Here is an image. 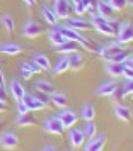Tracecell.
<instances>
[{
  "mask_svg": "<svg viewBox=\"0 0 133 151\" xmlns=\"http://www.w3.org/2000/svg\"><path fill=\"white\" fill-rule=\"evenodd\" d=\"M92 29H96L99 34H104V36H109V37H113V36H116V32L113 31V27L109 26V19H104V17H101V15H92Z\"/></svg>",
  "mask_w": 133,
  "mask_h": 151,
  "instance_id": "1",
  "label": "cell"
},
{
  "mask_svg": "<svg viewBox=\"0 0 133 151\" xmlns=\"http://www.w3.org/2000/svg\"><path fill=\"white\" fill-rule=\"evenodd\" d=\"M123 51H125V49H123V44H121V42H109L108 46L99 49V56L104 58L108 63H111L113 58L118 56L119 53H123Z\"/></svg>",
  "mask_w": 133,
  "mask_h": 151,
  "instance_id": "2",
  "label": "cell"
},
{
  "mask_svg": "<svg viewBox=\"0 0 133 151\" xmlns=\"http://www.w3.org/2000/svg\"><path fill=\"white\" fill-rule=\"evenodd\" d=\"M116 37H118V42H121V44L132 42L133 41V26H132V22H128V21L121 22L118 32H116Z\"/></svg>",
  "mask_w": 133,
  "mask_h": 151,
  "instance_id": "3",
  "label": "cell"
},
{
  "mask_svg": "<svg viewBox=\"0 0 133 151\" xmlns=\"http://www.w3.org/2000/svg\"><path fill=\"white\" fill-rule=\"evenodd\" d=\"M22 34H24V37H28V39H36V37H39L43 34V26L36 21H29L22 27Z\"/></svg>",
  "mask_w": 133,
  "mask_h": 151,
  "instance_id": "4",
  "label": "cell"
},
{
  "mask_svg": "<svg viewBox=\"0 0 133 151\" xmlns=\"http://www.w3.org/2000/svg\"><path fill=\"white\" fill-rule=\"evenodd\" d=\"M58 119L62 121V124H63V127L65 129H70V127H73L75 124H77V121H78V117H77V114L73 112V110H70V109H65L58 114Z\"/></svg>",
  "mask_w": 133,
  "mask_h": 151,
  "instance_id": "5",
  "label": "cell"
},
{
  "mask_svg": "<svg viewBox=\"0 0 133 151\" xmlns=\"http://www.w3.org/2000/svg\"><path fill=\"white\" fill-rule=\"evenodd\" d=\"M44 131L49 132V134H62L63 131H65V127H63L62 121L58 119V116H51L44 122Z\"/></svg>",
  "mask_w": 133,
  "mask_h": 151,
  "instance_id": "6",
  "label": "cell"
},
{
  "mask_svg": "<svg viewBox=\"0 0 133 151\" xmlns=\"http://www.w3.org/2000/svg\"><path fill=\"white\" fill-rule=\"evenodd\" d=\"M70 2L68 0H55V5H53V12L56 14L58 19H67L70 17Z\"/></svg>",
  "mask_w": 133,
  "mask_h": 151,
  "instance_id": "7",
  "label": "cell"
},
{
  "mask_svg": "<svg viewBox=\"0 0 133 151\" xmlns=\"http://www.w3.org/2000/svg\"><path fill=\"white\" fill-rule=\"evenodd\" d=\"M65 27H70L73 31H78V32H82V31H91L92 29V24L87 21H82V19H70V17H67L65 19Z\"/></svg>",
  "mask_w": 133,
  "mask_h": 151,
  "instance_id": "8",
  "label": "cell"
},
{
  "mask_svg": "<svg viewBox=\"0 0 133 151\" xmlns=\"http://www.w3.org/2000/svg\"><path fill=\"white\" fill-rule=\"evenodd\" d=\"M106 141H108V137L104 134H99V136H94L91 137V141L89 143H85V151H101L102 148L106 146Z\"/></svg>",
  "mask_w": 133,
  "mask_h": 151,
  "instance_id": "9",
  "label": "cell"
},
{
  "mask_svg": "<svg viewBox=\"0 0 133 151\" xmlns=\"http://www.w3.org/2000/svg\"><path fill=\"white\" fill-rule=\"evenodd\" d=\"M22 102L26 104V107H28L29 110H43V109H46V105L38 99L36 95H31V93H26V95L22 97Z\"/></svg>",
  "mask_w": 133,
  "mask_h": 151,
  "instance_id": "10",
  "label": "cell"
},
{
  "mask_svg": "<svg viewBox=\"0 0 133 151\" xmlns=\"http://www.w3.org/2000/svg\"><path fill=\"white\" fill-rule=\"evenodd\" d=\"M0 144L5 150H14L19 144V137L14 132H4V134H0Z\"/></svg>",
  "mask_w": 133,
  "mask_h": 151,
  "instance_id": "11",
  "label": "cell"
},
{
  "mask_svg": "<svg viewBox=\"0 0 133 151\" xmlns=\"http://www.w3.org/2000/svg\"><path fill=\"white\" fill-rule=\"evenodd\" d=\"M68 137H70V146L72 148H82L84 143H85V136H84V132H82V129H72L70 127Z\"/></svg>",
  "mask_w": 133,
  "mask_h": 151,
  "instance_id": "12",
  "label": "cell"
},
{
  "mask_svg": "<svg viewBox=\"0 0 133 151\" xmlns=\"http://www.w3.org/2000/svg\"><path fill=\"white\" fill-rule=\"evenodd\" d=\"M67 56H68V66H70V70H73V71L82 70V66H84V56H82V53L73 51V53H70Z\"/></svg>",
  "mask_w": 133,
  "mask_h": 151,
  "instance_id": "13",
  "label": "cell"
},
{
  "mask_svg": "<svg viewBox=\"0 0 133 151\" xmlns=\"http://www.w3.org/2000/svg\"><path fill=\"white\" fill-rule=\"evenodd\" d=\"M56 53H60V55H70L73 51H78L80 49V44L77 41H70V39H67V41L60 44V46H55Z\"/></svg>",
  "mask_w": 133,
  "mask_h": 151,
  "instance_id": "14",
  "label": "cell"
},
{
  "mask_svg": "<svg viewBox=\"0 0 133 151\" xmlns=\"http://www.w3.org/2000/svg\"><path fill=\"white\" fill-rule=\"evenodd\" d=\"M96 12H97V15L104 17V19H111L113 14H114L113 7L106 2V0H99V2H96Z\"/></svg>",
  "mask_w": 133,
  "mask_h": 151,
  "instance_id": "15",
  "label": "cell"
},
{
  "mask_svg": "<svg viewBox=\"0 0 133 151\" xmlns=\"http://www.w3.org/2000/svg\"><path fill=\"white\" fill-rule=\"evenodd\" d=\"M22 46L21 44H17V42H4V44H0V53L2 55H21L22 53Z\"/></svg>",
  "mask_w": 133,
  "mask_h": 151,
  "instance_id": "16",
  "label": "cell"
},
{
  "mask_svg": "<svg viewBox=\"0 0 133 151\" xmlns=\"http://www.w3.org/2000/svg\"><path fill=\"white\" fill-rule=\"evenodd\" d=\"M15 124L21 127H28V126H34L36 124V117L33 116V110H28L26 114H17Z\"/></svg>",
  "mask_w": 133,
  "mask_h": 151,
  "instance_id": "17",
  "label": "cell"
},
{
  "mask_svg": "<svg viewBox=\"0 0 133 151\" xmlns=\"http://www.w3.org/2000/svg\"><path fill=\"white\" fill-rule=\"evenodd\" d=\"M114 116L118 117L119 121L128 122V121H132V110H130V107H126L123 104H116L114 105Z\"/></svg>",
  "mask_w": 133,
  "mask_h": 151,
  "instance_id": "18",
  "label": "cell"
},
{
  "mask_svg": "<svg viewBox=\"0 0 133 151\" xmlns=\"http://www.w3.org/2000/svg\"><path fill=\"white\" fill-rule=\"evenodd\" d=\"M48 39H49V42H51L53 46H60V44H63V42L67 41V37L62 34L60 27H53L51 29V31L48 32Z\"/></svg>",
  "mask_w": 133,
  "mask_h": 151,
  "instance_id": "19",
  "label": "cell"
},
{
  "mask_svg": "<svg viewBox=\"0 0 133 151\" xmlns=\"http://www.w3.org/2000/svg\"><path fill=\"white\" fill-rule=\"evenodd\" d=\"M10 93H12L15 102H19V100H22V97L26 95V90H24V87H22L21 82L12 80V82H10Z\"/></svg>",
  "mask_w": 133,
  "mask_h": 151,
  "instance_id": "20",
  "label": "cell"
},
{
  "mask_svg": "<svg viewBox=\"0 0 133 151\" xmlns=\"http://www.w3.org/2000/svg\"><path fill=\"white\" fill-rule=\"evenodd\" d=\"M34 90L36 92H43V93H48L51 95L55 92V85L48 80H36L34 82Z\"/></svg>",
  "mask_w": 133,
  "mask_h": 151,
  "instance_id": "21",
  "label": "cell"
},
{
  "mask_svg": "<svg viewBox=\"0 0 133 151\" xmlns=\"http://www.w3.org/2000/svg\"><path fill=\"white\" fill-rule=\"evenodd\" d=\"M49 99H51V104H53L55 107H58V109H65V107L68 105V99L65 97V93L53 92V93L49 95Z\"/></svg>",
  "mask_w": 133,
  "mask_h": 151,
  "instance_id": "22",
  "label": "cell"
},
{
  "mask_svg": "<svg viewBox=\"0 0 133 151\" xmlns=\"http://www.w3.org/2000/svg\"><path fill=\"white\" fill-rule=\"evenodd\" d=\"M68 70H70V66H68V56L63 55V58H60L55 63V66H53V75H62V73L68 71Z\"/></svg>",
  "mask_w": 133,
  "mask_h": 151,
  "instance_id": "23",
  "label": "cell"
},
{
  "mask_svg": "<svg viewBox=\"0 0 133 151\" xmlns=\"http://www.w3.org/2000/svg\"><path fill=\"white\" fill-rule=\"evenodd\" d=\"M0 22H2V27H4V31H5L7 34H12V32H14L15 22H14V17L10 14H4L0 17Z\"/></svg>",
  "mask_w": 133,
  "mask_h": 151,
  "instance_id": "24",
  "label": "cell"
},
{
  "mask_svg": "<svg viewBox=\"0 0 133 151\" xmlns=\"http://www.w3.org/2000/svg\"><path fill=\"white\" fill-rule=\"evenodd\" d=\"M116 88H118V83L114 82V80H113V82H104V83H102V85H101V87L97 88V95L109 97Z\"/></svg>",
  "mask_w": 133,
  "mask_h": 151,
  "instance_id": "25",
  "label": "cell"
},
{
  "mask_svg": "<svg viewBox=\"0 0 133 151\" xmlns=\"http://www.w3.org/2000/svg\"><path fill=\"white\" fill-rule=\"evenodd\" d=\"M41 15H43V19H44V22L49 24V26H56V24H58V17H56V14L53 12V9L43 7L41 9Z\"/></svg>",
  "mask_w": 133,
  "mask_h": 151,
  "instance_id": "26",
  "label": "cell"
},
{
  "mask_svg": "<svg viewBox=\"0 0 133 151\" xmlns=\"http://www.w3.org/2000/svg\"><path fill=\"white\" fill-rule=\"evenodd\" d=\"M33 61L38 63L39 68L44 70V71H48V70L51 68V61H49V58L46 55H43V53H36V55L33 56Z\"/></svg>",
  "mask_w": 133,
  "mask_h": 151,
  "instance_id": "27",
  "label": "cell"
},
{
  "mask_svg": "<svg viewBox=\"0 0 133 151\" xmlns=\"http://www.w3.org/2000/svg\"><path fill=\"white\" fill-rule=\"evenodd\" d=\"M123 70H125L123 63H109V65L106 66V71H108V75L114 76V78H118V76L123 75Z\"/></svg>",
  "mask_w": 133,
  "mask_h": 151,
  "instance_id": "28",
  "label": "cell"
},
{
  "mask_svg": "<svg viewBox=\"0 0 133 151\" xmlns=\"http://www.w3.org/2000/svg\"><path fill=\"white\" fill-rule=\"evenodd\" d=\"M60 31H62V34L65 36L67 39H70V41H77V42H78L80 39H82V37H84V36L80 34L78 31H73V29L65 27V26H62V27H60Z\"/></svg>",
  "mask_w": 133,
  "mask_h": 151,
  "instance_id": "29",
  "label": "cell"
},
{
  "mask_svg": "<svg viewBox=\"0 0 133 151\" xmlns=\"http://www.w3.org/2000/svg\"><path fill=\"white\" fill-rule=\"evenodd\" d=\"M82 119H84L85 122H89V121H94L96 119V109H94V105L92 104H85L84 107H82Z\"/></svg>",
  "mask_w": 133,
  "mask_h": 151,
  "instance_id": "30",
  "label": "cell"
},
{
  "mask_svg": "<svg viewBox=\"0 0 133 151\" xmlns=\"http://www.w3.org/2000/svg\"><path fill=\"white\" fill-rule=\"evenodd\" d=\"M82 132H84L85 139H91V137H94L96 134H97V129H96V124H94V121H89V122H85L84 129H82Z\"/></svg>",
  "mask_w": 133,
  "mask_h": 151,
  "instance_id": "31",
  "label": "cell"
},
{
  "mask_svg": "<svg viewBox=\"0 0 133 151\" xmlns=\"http://www.w3.org/2000/svg\"><path fill=\"white\" fill-rule=\"evenodd\" d=\"M21 68L31 71L33 75H34V73H41V71H43V70L39 68V65H38L36 61H33V60H31V61H22L21 63Z\"/></svg>",
  "mask_w": 133,
  "mask_h": 151,
  "instance_id": "32",
  "label": "cell"
},
{
  "mask_svg": "<svg viewBox=\"0 0 133 151\" xmlns=\"http://www.w3.org/2000/svg\"><path fill=\"white\" fill-rule=\"evenodd\" d=\"M106 2L113 7L114 12H121V10H125L128 7V0H106Z\"/></svg>",
  "mask_w": 133,
  "mask_h": 151,
  "instance_id": "33",
  "label": "cell"
},
{
  "mask_svg": "<svg viewBox=\"0 0 133 151\" xmlns=\"http://www.w3.org/2000/svg\"><path fill=\"white\" fill-rule=\"evenodd\" d=\"M109 97H111V102L113 104H119L121 100H123V97H125V88H119V85H118V88L114 90Z\"/></svg>",
  "mask_w": 133,
  "mask_h": 151,
  "instance_id": "34",
  "label": "cell"
},
{
  "mask_svg": "<svg viewBox=\"0 0 133 151\" xmlns=\"http://www.w3.org/2000/svg\"><path fill=\"white\" fill-rule=\"evenodd\" d=\"M34 95L38 97V99H39V100H41V102L44 104V105H46V107H48L49 104H51V99H49L48 93H43V92H36Z\"/></svg>",
  "mask_w": 133,
  "mask_h": 151,
  "instance_id": "35",
  "label": "cell"
},
{
  "mask_svg": "<svg viewBox=\"0 0 133 151\" xmlns=\"http://www.w3.org/2000/svg\"><path fill=\"white\" fill-rule=\"evenodd\" d=\"M73 12L78 15H84L85 14V7H84V4L82 2H78V4H73Z\"/></svg>",
  "mask_w": 133,
  "mask_h": 151,
  "instance_id": "36",
  "label": "cell"
},
{
  "mask_svg": "<svg viewBox=\"0 0 133 151\" xmlns=\"http://www.w3.org/2000/svg\"><path fill=\"white\" fill-rule=\"evenodd\" d=\"M28 107H26V104L22 102V100H19V102H17V114H26V112H28Z\"/></svg>",
  "mask_w": 133,
  "mask_h": 151,
  "instance_id": "37",
  "label": "cell"
},
{
  "mask_svg": "<svg viewBox=\"0 0 133 151\" xmlns=\"http://www.w3.org/2000/svg\"><path fill=\"white\" fill-rule=\"evenodd\" d=\"M125 95H133V80H128V83H126Z\"/></svg>",
  "mask_w": 133,
  "mask_h": 151,
  "instance_id": "38",
  "label": "cell"
},
{
  "mask_svg": "<svg viewBox=\"0 0 133 151\" xmlns=\"http://www.w3.org/2000/svg\"><path fill=\"white\" fill-rule=\"evenodd\" d=\"M7 99H9V95H7V90H5V87H2V85H0V100L7 104Z\"/></svg>",
  "mask_w": 133,
  "mask_h": 151,
  "instance_id": "39",
  "label": "cell"
},
{
  "mask_svg": "<svg viewBox=\"0 0 133 151\" xmlns=\"http://www.w3.org/2000/svg\"><path fill=\"white\" fill-rule=\"evenodd\" d=\"M123 66H125V68H132L133 70V55L132 56H126V60L123 61Z\"/></svg>",
  "mask_w": 133,
  "mask_h": 151,
  "instance_id": "40",
  "label": "cell"
},
{
  "mask_svg": "<svg viewBox=\"0 0 133 151\" xmlns=\"http://www.w3.org/2000/svg\"><path fill=\"white\" fill-rule=\"evenodd\" d=\"M121 76H125L126 80H133V70L132 68H125L123 70V75Z\"/></svg>",
  "mask_w": 133,
  "mask_h": 151,
  "instance_id": "41",
  "label": "cell"
},
{
  "mask_svg": "<svg viewBox=\"0 0 133 151\" xmlns=\"http://www.w3.org/2000/svg\"><path fill=\"white\" fill-rule=\"evenodd\" d=\"M21 76L24 78V80H31L33 73H31V71H28V70H22V68H21Z\"/></svg>",
  "mask_w": 133,
  "mask_h": 151,
  "instance_id": "42",
  "label": "cell"
},
{
  "mask_svg": "<svg viewBox=\"0 0 133 151\" xmlns=\"http://www.w3.org/2000/svg\"><path fill=\"white\" fill-rule=\"evenodd\" d=\"M41 150H43V151H55L56 148L53 146V144H44V146H43Z\"/></svg>",
  "mask_w": 133,
  "mask_h": 151,
  "instance_id": "43",
  "label": "cell"
},
{
  "mask_svg": "<svg viewBox=\"0 0 133 151\" xmlns=\"http://www.w3.org/2000/svg\"><path fill=\"white\" fill-rule=\"evenodd\" d=\"M0 85L5 87V76H4V71H2V70H0Z\"/></svg>",
  "mask_w": 133,
  "mask_h": 151,
  "instance_id": "44",
  "label": "cell"
},
{
  "mask_svg": "<svg viewBox=\"0 0 133 151\" xmlns=\"http://www.w3.org/2000/svg\"><path fill=\"white\" fill-rule=\"evenodd\" d=\"M24 4H28V5H36V0H22Z\"/></svg>",
  "mask_w": 133,
  "mask_h": 151,
  "instance_id": "45",
  "label": "cell"
},
{
  "mask_svg": "<svg viewBox=\"0 0 133 151\" xmlns=\"http://www.w3.org/2000/svg\"><path fill=\"white\" fill-rule=\"evenodd\" d=\"M4 110H5V102L0 100V112H4Z\"/></svg>",
  "mask_w": 133,
  "mask_h": 151,
  "instance_id": "46",
  "label": "cell"
},
{
  "mask_svg": "<svg viewBox=\"0 0 133 151\" xmlns=\"http://www.w3.org/2000/svg\"><path fill=\"white\" fill-rule=\"evenodd\" d=\"M78 2H82V0H72V5H73V4H78Z\"/></svg>",
  "mask_w": 133,
  "mask_h": 151,
  "instance_id": "47",
  "label": "cell"
},
{
  "mask_svg": "<svg viewBox=\"0 0 133 151\" xmlns=\"http://www.w3.org/2000/svg\"><path fill=\"white\" fill-rule=\"evenodd\" d=\"M2 126H4V124H2V121H0V131H2Z\"/></svg>",
  "mask_w": 133,
  "mask_h": 151,
  "instance_id": "48",
  "label": "cell"
},
{
  "mask_svg": "<svg viewBox=\"0 0 133 151\" xmlns=\"http://www.w3.org/2000/svg\"><path fill=\"white\" fill-rule=\"evenodd\" d=\"M128 2H132V5H133V0H128Z\"/></svg>",
  "mask_w": 133,
  "mask_h": 151,
  "instance_id": "49",
  "label": "cell"
}]
</instances>
